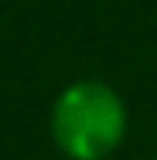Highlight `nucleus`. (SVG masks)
I'll use <instances>...</instances> for the list:
<instances>
[{
	"mask_svg": "<svg viewBox=\"0 0 157 160\" xmlns=\"http://www.w3.org/2000/svg\"><path fill=\"white\" fill-rule=\"evenodd\" d=\"M128 110L114 86L100 78H79L61 89L50 110L54 146L68 160H107L125 142Z\"/></svg>",
	"mask_w": 157,
	"mask_h": 160,
	"instance_id": "obj_1",
	"label": "nucleus"
}]
</instances>
